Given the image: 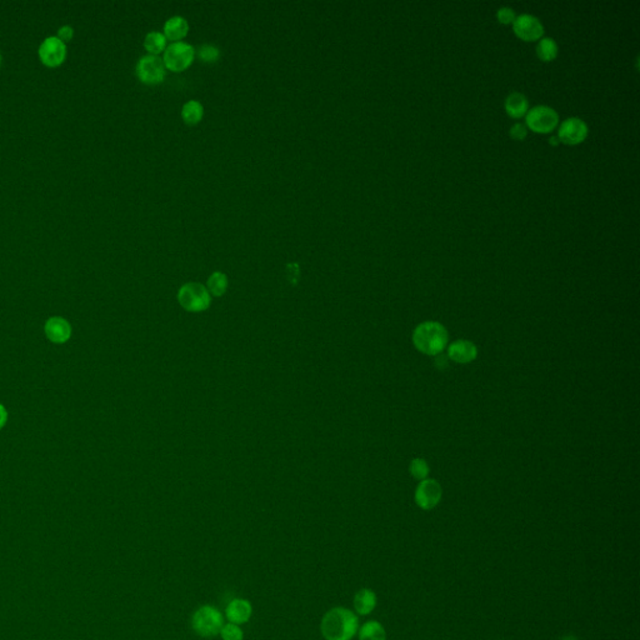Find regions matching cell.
I'll use <instances>...</instances> for the list:
<instances>
[{
    "instance_id": "cell-18",
    "label": "cell",
    "mask_w": 640,
    "mask_h": 640,
    "mask_svg": "<svg viewBox=\"0 0 640 640\" xmlns=\"http://www.w3.org/2000/svg\"><path fill=\"white\" fill-rule=\"evenodd\" d=\"M558 54V43L553 38H542L536 45V55L541 61H553Z\"/></svg>"
},
{
    "instance_id": "cell-22",
    "label": "cell",
    "mask_w": 640,
    "mask_h": 640,
    "mask_svg": "<svg viewBox=\"0 0 640 640\" xmlns=\"http://www.w3.org/2000/svg\"><path fill=\"white\" fill-rule=\"evenodd\" d=\"M228 285V279L224 274L217 273L212 274V277L208 280V291H210L213 296H219L224 293Z\"/></svg>"
},
{
    "instance_id": "cell-16",
    "label": "cell",
    "mask_w": 640,
    "mask_h": 640,
    "mask_svg": "<svg viewBox=\"0 0 640 640\" xmlns=\"http://www.w3.org/2000/svg\"><path fill=\"white\" fill-rule=\"evenodd\" d=\"M188 32H189V24L183 17L170 18L164 24L165 38L173 40L174 43L186 38Z\"/></svg>"
},
{
    "instance_id": "cell-27",
    "label": "cell",
    "mask_w": 640,
    "mask_h": 640,
    "mask_svg": "<svg viewBox=\"0 0 640 640\" xmlns=\"http://www.w3.org/2000/svg\"><path fill=\"white\" fill-rule=\"evenodd\" d=\"M528 131H529V129L526 128V124H523V123H515V124H513L512 128H510L509 134H510V137L513 138L514 140H520V142H521V140H524L526 135H528Z\"/></svg>"
},
{
    "instance_id": "cell-28",
    "label": "cell",
    "mask_w": 640,
    "mask_h": 640,
    "mask_svg": "<svg viewBox=\"0 0 640 640\" xmlns=\"http://www.w3.org/2000/svg\"><path fill=\"white\" fill-rule=\"evenodd\" d=\"M73 35H74V29H73L71 25H64V27H61V29L58 30V38L63 40L64 43L71 40Z\"/></svg>"
},
{
    "instance_id": "cell-20",
    "label": "cell",
    "mask_w": 640,
    "mask_h": 640,
    "mask_svg": "<svg viewBox=\"0 0 640 640\" xmlns=\"http://www.w3.org/2000/svg\"><path fill=\"white\" fill-rule=\"evenodd\" d=\"M359 640H387V633L382 624L370 620L359 630Z\"/></svg>"
},
{
    "instance_id": "cell-30",
    "label": "cell",
    "mask_w": 640,
    "mask_h": 640,
    "mask_svg": "<svg viewBox=\"0 0 640 640\" xmlns=\"http://www.w3.org/2000/svg\"><path fill=\"white\" fill-rule=\"evenodd\" d=\"M549 143H550L552 145H558L560 142H559L558 137H552L549 139Z\"/></svg>"
},
{
    "instance_id": "cell-5",
    "label": "cell",
    "mask_w": 640,
    "mask_h": 640,
    "mask_svg": "<svg viewBox=\"0 0 640 640\" xmlns=\"http://www.w3.org/2000/svg\"><path fill=\"white\" fill-rule=\"evenodd\" d=\"M195 50L192 45L184 42H176L170 44L165 49L164 63L165 68L171 71H183L189 68L194 61Z\"/></svg>"
},
{
    "instance_id": "cell-7",
    "label": "cell",
    "mask_w": 640,
    "mask_h": 640,
    "mask_svg": "<svg viewBox=\"0 0 640 640\" xmlns=\"http://www.w3.org/2000/svg\"><path fill=\"white\" fill-rule=\"evenodd\" d=\"M589 135V126L578 116H570L560 123L558 128L559 142L567 145H578Z\"/></svg>"
},
{
    "instance_id": "cell-9",
    "label": "cell",
    "mask_w": 640,
    "mask_h": 640,
    "mask_svg": "<svg viewBox=\"0 0 640 640\" xmlns=\"http://www.w3.org/2000/svg\"><path fill=\"white\" fill-rule=\"evenodd\" d=\"M137 76L145 84H159L164 80V63L158 55H145L138 61Z\"/></svg>"
},
{
    "instance_id": "cell-10",
    "label": "cell",
    "mask_w": 640,
    "mask_h": 640,
    "mask_svg": "<svg viewBox=\"0 0 640 640\" xmlns=\"http://www.w3.org/2000/svg\"><path fill=\"white\" fill-rule=\"evenodd\" d=\"M40 61L45 66L56 68L64 63L66 58V45L58 37H48L43 40L38 50Z\"/></svg>"
},
{
    "instance_id": "cell-12",
    "label": "cell",
    "mask_w": 640,
    "mask_h": 640,
    "mask_svg": "<svg viewBox=\"0 0 640 640\" xmlns=\"http://www.w3.org/2000/svg\"><path fill=\"white\" fill-rule=\"evenodd\" d=\"M478 356V348L471 340H455L448 346V358L458 364H469Z\"/></svg>"
},
{
    "instance_id": "cell-1",
    "label": "cell",
    "mask_w": 640,
    "mask_h": 640,
    "mask_svg": "<svg viewBox=\"0 0 640 640\" xmlns=\"http://www.w3.org/2000/svg\"><path fill=\"white\" fill-rule=\"evenodd\" d=\"M356 632L358 617L345 608H334L322 620V634L327 640H351Z\"/></svg>"
},
{
    "instance_id": "cell-21",
    "label": "cell",
    "mask_w": 640,
    "mask_h": 640,
    "mask_svg": "<svg viewBox=\"0 0 640 640\" xmlns=\"http://www.w3.org/2000/svg\"><path fill=\"white\" fill-rule=\"evenodd\" d=\"M144 47H145V49L148 50L150 55L160 54L167 47V38H165V35L163 33L150 32L145 37Z\"/></svg>"
},
{
    "instance_id": "cell-17",
    "label": "cell",
    "mask_w": 640,
    "mask_h": 640,
    "mask_svg": "<svg viewBox=\"0 0 640 640\" xmlns=\"http://www.w3.org/2000/svg\"><path fill=\"white\" fill-rule=\"evenodd\" d=\"M377 607V596L370 589H361L354 596V608L356 612L361 615H368L372 613L374 608Z\"/></svg>"
},
{
    "instance_id": "cell-32",
    "label": "cell",
    "mask_w": 640,
    "mask_h": 640,
    "mask_svg": "<svg viewBox=\"0 0 640 640\" xmlns=\"http://www.w3.org/2000/svg\"><path fill=\"white\" fill-rule=\"evenodd\" d=\"M0 66H1V53H0Z\"/></svg>"
},
{
    "instance_id": "cell-8",
    "label": "cell",
    "mask_w": 640,
    "mask_h": 640,
    "mask_svg": "<svg viewBox=\"0 0 640 640\" xmlns=\"http://www.w3.org/2000/svg\"><path fill=\"white\" fill-rule=\"evenodd\" d=\"M513 30L515 35L524 42L541 40L544 35V25L541 19L529 13L517 16L513 23Z\"/></svg>"
},
{
    "instance_id": "cell-6",
    "label": "cell",
    "mask_w": 640,
    "mask_h": 640,
    "mask_svg": "<svg viewBox=\"0 0 640 640\" xmlns=\"http://www.w3.org/2000/svg\"><path fill=\"white\" fill-rule=\"evenodd\" d=\"M178 298L183 308L191 312L204 310L208 308L210 303L208 289L204 285L198 283H191L181 286Z\"/></svg>"
},
{
    "instance_id": "cell-3",
    "label": "cell",
    "mask_w": 640,
    "mask_h": 640,
    "mask_svg": "<svg viewBox=\"0 0 640 640\" xmlns=\"http://www.w3.org/2000/svg\"><path fill=\"white\" fill-rule=\"evenodd\" d=\"M193 629L203 638H212L220 634L223 628V614L212 605L199 608L193 615Z\"/></svg>"
},
{
    "instance_id": "cell-15",
    "label": "cell",
    "mask_w": 640,
    "mask_h": 640,
    "mask_svg": "<svg viewBox=\"0 0 640 640\" xmlns=\"http://www.w3.org/2000/svg\"><path fill=\"white\" fill-rule=\"evenodd\" d=\"M504 108L510 118L520 119L526 116L529 110V100L524 94L519 92L509 94L504 102Z\"/></svg>"
},
{
    "instance_id": "cell-4",
    "label": "cell",
    "mask_w": 640,
    "mask_h": 640,
    "mask_svg": "<svg viewBox=\"0 0 640 640\" xmlns=\"http://www.w3.org/2000/svg\"><path fill=\"white\" fill-rule=\"evenodd\" d=\"M559 114L549 105H536L526 115V126L531 132L539 134L552 133L559 126Z\"/></svg>"
},
{
    "instance_id": "cell-23",
    "label": "cell",
    "mask_w": 640,
    "mask_h": 640,
    "mask_svg": "<svg viewBox=\"0 0 640 640\" xmlns=\"http://www.w3.org/2000/svg\"><path fill=\"white\" fill-rule=\"evenodd\" d=\"M409 471H411L413 478H416V481H421H421L428 479L430 469H429V465H428L425 460L423 459V458H416V459L411 460Z\"/></svg>"
},
{
    "instance_id": "cell-24",
    "label": "cell",
    "mask_w": 640,
    "mask_h": 640,
    "mask_svg": "<svg viewBox=\"0 0 640 640\" xmlns=\"http://www.w3.org/2000/svg\"><path fill=\"white\" fill-rule=\"evenodd\" d=\"M220 635L224 640H243L244 633L236 624L228 623L223 625L220 630Z\"/></svg>"
},
{
    "instance_id": "cell-19",
    "label": "cell",
    "mask_w": 640,
    "mask_h": 640,
    "mask_svg": "<svg viewBox=\"0 0 640 640\" xmlns=\"http://www.w3.org/2000/svg\"><path fill=\"white\" fill-rule=\"evenodd\" d=\"M203 115H204V108H203L202 103H199L198 100H189L188 103L183 105L181 116L186 124H191V126L198 124L199 121H202Z\"/></svg>"
},
{
    "instance_id": "cell-2",
    "label": "cell",
    "mask_w": 640,
    "mask_h": 640,
    "mask_svg": "<svg viewBox=\"0 0 640 640\" xmlns=\"http://www.w3.org/2000/svg\"><path fill=\"white\" fill-rule=\"evenodd\" d=\"M448 342V330L438 322H424L413 332V344L425 356H440Z\"/></svg>"
},
{
    "instance_id": "cell-13",
    "label": "cell",
    "mask_w": 640,
    "mask_h": 640,
    "mask_svg": "<svg viewBox=\"0 0 640 640\" xmlns=\"http://www.w3.org/2000/svg\"><path fill=\"white\" fill-rule=\"evenodd\" d=\"M45 334H47L48 339L52 340L53 343H56V344L66 343V340L71 338V324L63 318H50L49 320L45 323Z\"/></svg>"
},
{
    "instance_id": "cell-25",
    "label": "cell",
    "mask_w": 640,
    "mask_h": 640,
    "mask_svg": "<svg viewBox=\"0 0 640 640\" xmlns=\"http://www.w3.org/2000/svg\"><path fill=\"white\" fill-rule=\"evenodd\" d=\"M219 49L214 45H203L199 48V58L205 63H214L219 59Z\"/></svg>"
},
{
    "instance_id": "cell-26",
    "label": "cell",
    "mask_w": 640,
    "mask_h": 640,
    "mask_svg": "<svg viewBox=\"0 0 640 640\" xmlns=\"http://www.w3.org/2000/svg\"><path fill=\"white\" fill-rule=\"evenodd\" d=\"M515 18H517L515 11L513 8H510V6H502V8H499L498 11H497V19H498L499 23H502L504 25L513 24Z\"/></svg>"
},
{
    "instance_id": "cell-11",
    "label": "cell",
    "mask_w": 640,
    "mask_h": 640,
    "mask_svg": "<svg viewBox=\"0 0 640 640\" xmlns=\"http://www.w3.org/2000/svg\"><path fill=\"white\" fill-rule=\"evenodd\" d=\"M442 495H443L442 485L434 479H425L419 483L414 499L419 508L423 510H432L440 503Z\"/></svg>"
},
{
    "instance_id": "cell-29",
    "label": "cell",
    "mask_w": 640,
    "mask_h": 640,
    "mask_svg": "<svg viewBox=\"0 0 640 640\" xmlns=\"http://www.w3.org/2000/svg\"><path fill=\"white\" fill-rule=\"evenodd\" d=\"M8 414H6V408L0 404V429L6 425Z\"/></svg>"
},
{
    "instance_id": "cell-14",
    "label": "cell",
    "mask_w": 640,
    "mask_h": 640,
    "mask_svg": "<svg viewBox=\"0 0 640 640\" xmlns=\"http://www.w3.org/2000/svg\"><path fill=\"white\" fill-rule=\"evenodd\" d=\"M252 615V604L246 599H234L227 607V618L230 623H246Z\"/></svg>"
},
{
    "instance_id": "cell-31",
    "label": "cell",
    "mask_w": 640,
    "mask_h": 640,
    "mask_svg": "<svg viewBox=\"0 0 640 640\" xmlns=\"http://www.w3.org/2000/svg\"><path fill=\"white\" fill-rule=\"evenodd\" d=\"M562 640H576V639H575V638H574V636H573V635H567V636H564L563 639H562Z\"/></svg>"
}]
</instances>
